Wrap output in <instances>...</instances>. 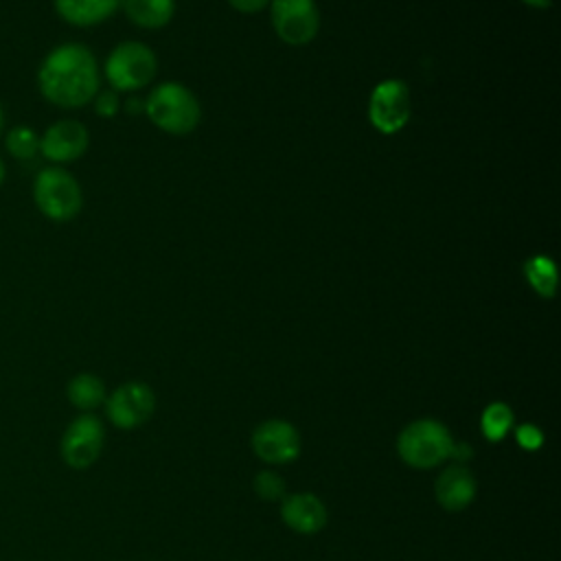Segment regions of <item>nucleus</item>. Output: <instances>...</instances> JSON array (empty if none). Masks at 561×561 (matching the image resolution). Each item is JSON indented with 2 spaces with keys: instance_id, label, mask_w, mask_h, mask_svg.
Returning a JSON list of instances; mask_svg holds the SVG:
<instances>
[{
  "instance_id": "obj_8",
  "label": "nucleus",
  "mask_w": 561,
  "mask_h": 561,
  "mask_svg": "<svg viewBox=\"0 0 561 561\" xmlns=\"http://www.w3.org/2000/svg\"><path fill=\"white\" fill-rule=\"evenodd\" d=\"M103 423L94 414L77 416L61 436V458L72 469L90 467L103 449Z\"/></svg>"
},
{
  "instance_id": "obj_24",
  "label": "nucleus",
  "mask_w": 561,
  "mask_h": 561,
  "mask_svg": "<svg viewBox=\"0 0 561 561\" xmlns=\"http://www.w3.org/2000/svg\"><path fill=\"white\" fill-rule=\"evenodd\" d=\"M140 110H145V103H140V101H136V99H129V101H127V112H129V114H138Z\"/></svg>"
},
{
  "instance_id": "obj_20",
  "label": "nucleus",
  "mask_w": 561,
  "mask_h": 561,
  "mask_svg": "<svg viewBox=\"0 0 561 561\" xmlns=\"http://www.w3.org/2000/svg\"><path fill=\"white\" fill-rule=\"evenodd\" d=\"M254 491L263 500H278L285 491V482L274 471H261L254 478Z\"/></svg>"
},
{
  "instance_id": "obj_3",
  "label": "nucleus",
  "mask_w": 561,
  "mask_h": 561,
  "mask_svg": "<svg viewBox=\"0 0 561 561\" xmlns=\"http://www.w3.org/2000/svg\"><path fill=\"white\" fill-rule=\"evenodd\" d=\"M33 202L50 221H70L83 206L77 178L64 167H44L33 182Z\"/></svg>"
},
{
  "instance_id": "obj_5",
  "label": "nucleus",
  "mask_w": 561,
  "mask_h": 561,
  "mask_svg": "<svg viewBox=\"0 0 561 561\" xmlns=\"http://www.w3.org/2000/svg\"><path fill=\"white\" fill-rule=\"evenodd\" d=\"M158 72L153 50L140 42H121L105 59V79L114 92L145 88Z\"/></svg>"
},
{
  "instance_id": "obj_7",
  "label": "nucleus",
  "mask_w": 561,
  "mask_h": 561,
  "mask_svg": "<svg viewBox=\"0 0 561 561\" xmlns=\"http://www.w3.org/2000/svg\"><path fill=\"white\" fill-rule=\"evenodd\" d=\"M368 118L381 134H397L410 121V92L399 79H386L375 85L368 101Z\"/></svg>"
},
{
  "instance_id": "obj_21",
  "label": "nucleus",
  "mask_w": 561,
  "mask_h": 561,
  "mask_svg": "<svg viewBox=\"0 0 561 561\" xmlns=\"http://www.w3.org/2000/svg\"><path fill=\"white\" fill-rule=\"evenodd\" d=\"M92 101H94V110L101 118H114L121 110V99L114 90H101V92H96V96Z\"/></svg>"
},
{
  "instance_id": "obj_14",
  "label": "nucleus",
  "mask_w": 561,
  "mask_h": 561,
  "mask_svg": "<svg viewBox=\"0 0 561 561\" xmlns=\"http://www.w3.org/2000/svg\"><path fill=\"white\" fill-rule=\"evenodd\" d=\"M57 15L72 26H94L114 15L121 0H53Z\"/></svg>"
},
{
  "instance_id": "obj_17",
  "label": "nucleus",
  "mask_w": 561,
  "mask_h": 561,
  "mask_svg": "<svg viewBox=\"0 0 561 561\" xmlns=\"http://www.w3.org/2000/svg\"><path fill=\"white\" fill-rule=\"evenodd\" d=\"M524 274L526 280L530 283V287L543 296V298H552L557 291V265L552 259L543 256V254H535L524 263Z\"/></svg>"
},
{
  "instance_id": "obj_19",
  "label": "nucleus",
  "mask_w": 561,
  "mask_h": 561,
  "mask_svg": "<svg viewBox=\"0 0 561 561\" xmlns=\"http://www.w3.org/2000/svg\"><path fill=\"white\" fill-rule=\"evenodd\" d=\"M513 425V412L506 403L495 401L482 414V432L489 440H502Z\"/></svg>"
},
{
  "instance_id": "obj_22",
  "label": "nucleus",
  "mask_w": 561,
  "mask_h": 561,
  "mask_svg": "<svg viewBox=\"0 0 561 561\" xmlns=\"http://www.w3.org/2000/svg\"><path fill=\"white\" fill-rule=\"evenodd\" d=\"M541 432L537 430V427H533V425H522L519 430H517V440H519V445L522 447H526V449H535V447H539L541 445Z\"/></svg>"
},
{
  "instance_id": "obj_4",
  "label": "nucleus",
  "mask_w": 561,
  "mask_h": 561,
  "mask_svg": "<svg viewBox=\"0 0 561 561\" xmlns=\"http://www.w3.org/2000/svg\"><path fill=\"white\" fill-rule=\"evenodd\" d=\"M403 462L416 469H432L451 456L454 438L449 430L434 419L412 421L397 440Z\"/></svg>"
},
{
  "instance_id": "obj_11",
  "label": "nucleus",
  "mask_w": 561,
  "mask_h": 561,
  "mask_svg": "<svg viewBox=\"0 0 561 561\" xmlns=\"http://www.w3.org/2000/svg\"><path fill=\"white\" fill-rule=\"evenodd\" d=\"M252 447L261 460L272 462V465H283L298 456L300 436L291 423L272 419V421L261 423L254 430Z\"/></svg>"
},
{
  "instance_id": "obj_2",
  "label": "nucleus",
  "mask_w": 561,
  "mask_h": 561,
  "mask_svg": "<svg viewBox=\"0 0 561 561\" xmlns=\"http://www.w3.org/2000/svg\"><path fill=\"white\" fill-rule=\"evenodd\" d=\"M145 112L156 127L175 136L193 131L202 116V107L195 94L175 81H167L153 88L145 101Z\"/></svg>"
},
{
  "instance_id": "obj_13",
  "label": "nucleus",
  "mask_w": 561,
  "mask_h": 561,
  "mask_svg": "<svg viewBox=\"0 0 561 561\" xmlns=\"http://www.w3.org/2000/svg\"><path fill=\"white\" fill-rule=\"evenodd\" d=\"M476 497V478L462 467L454 465L445 469L436 480V500L447 511H462Z\"/></svg>"
},
{
  "instance_id": "obj_27",
  "label": "nucleus",
  "mask_w": 561,
  "mask_h": 561,
  "mask_svg": "<svg viewBox=\"0 0 561 561\" xmlns=\"http://www.w3.org/2000/svg\"><path fill=\"white\" fill-rule=\"evenodd\" d=\"M2 127H4V110H2V103H0V134H2Z\"/></svg>"
},
{
  "instance_id": "obj_9",
  "label": "nucleus",
  "mask_w": 561,
  "mask_h": 561,
  "mask_svg": "<svg viewBox=\"0 0 561 561\" xmlns=\"http://www.w3.org/2000/svg\"><path fill=\"white\" fill-rule=\"evenodd\" d=\"M153 405L156 399L151 388L140 381H127L105 399L107 419L123 430H131L145 423L151 416Z\"/></svg>"
},
{
  "instance_id": "obj_25",
  "label": "nucleus",
  "mask_w": 561,
  "mask_h": 561,
  "mask_svg": "<svg viewBox=\"0 0 561 561\" xmlns=\"http://www.w3.org/2000/svg\"><path fill=\"white\" fill-rule=\"evenodd\" d=\"M524 2L530 4V7H535V9H543V7L550 4V0H524Z\"/></svg>"
},
{
  "instance_id": "obj_12",
  "label": "nucleus",
  "mask_w": 561,
  "mask_h": 561,
  "mask_svg": "<svg viewBox=\"0 0 561 561\" xmlns=\"http://www.w3.org/2000/svg\"><path fill=\"white\" fill-rule=\"evenodd\" d=\"M283 522L302 535L318 533L327 524V508L324 504L311 493H294L280 506Z\"/></svg>"
},
{
  "instance_id": "obj_10",
  "label": "nucleus",
  "mask_w": 561,
  "mask_h": 561,
  "mask_svg": "<svg viewBox=\"0 0 561 561\" xmlns=\"http://www.w3.org/2000/svg\"><path fill=\"white\" fill-rule=\"evenodd\" d=\"M90 134L81 121L61 118L46 127L39 136V153L53 164H64L81 158L88 151Z\"/></svg>"
},
{
  "instance_id": "obj_6",
  "label": "nucleus",
  "mask_w": 561,
  "mask_h": 561,
  "mask_svg": "<svg viewBox=\"0 0 561 561\" xmlns=\"http://www.w3.org/2000/svg\"><path fill=\"white\" fill-rule=\"evenodd\" d=\"M272 26L289 46L309 44L320 28V13L313 0H272Z\"/></svg>"
},
{
  "instance_id": "obj_23",
  "label": "nucleus",
  "mask_w": 561,
  "mask_h": 561,
  "mask_svg": "<svg viewBox=\"0 0 561 561\" xmlns=\"http://www.w3.org/2000/svg\"><path fill=\"white\" fill-rule=\"evenodd\" d=\"M270 0H228V4L239 13H259Z\"/></svg>"
},
{
  "instance_id": "obj_16",
  "label": "nucleus",
  "mask_w": 561,
  "mask_h": 561,
  "mask_svg": "<svg viewBox=\"0 0 561 561\" xmlns=\"http://www.w3.org/2000/svg\"><path fill=\"white\" fill-rule=\"evenodd\" d=\"M66 394L75 408L88 412L99 408L105 401V386L96 375L79 373L68 381Z\"/></svg>"
},
{
  "instance_id": "obj_15",
  "label": "nucleus",
  "mask_w": 561,
  "mask_h": 561,
  "mask_svg": "<svg viewBox=\"0 0 561 561\" xmlns=\"http://www.w3.org/2000/svg\"><path fill=\"white\" fill-rule=\"evenodd\" d=\"M127 18L142 28H160L175 13V0H123Z\"/></svg>"
},
{
  "instance_id": "obj_26",
  "label": "nucleus",
  "mask_w": 561,
  "mask_h": 561,
  "mask_svg": "<svg viewBox=\"0 0 561 561\" xmlns=\"http://www.w3.org/2000/svg\"><path fill=\"white\" fill-rule=\"evenodd\" d=\"M4 178H7V167H4V160L0 158V186L4 184Z\"/></svg>"
},
{
  "instance_id": "obj_18",
  "label": "nucleus",
  "mask_w": 561,
  "mask_h": 561,
  "mask_svg": "<svg viewBox=\"0 0 561 561\" xmlns=\"http://www.w3.org/2000/svg\"><path fill=\"white\" fill-rule=\"evenodd\" d=\"M7 151L18 160H31L39 151V134L28 125H15L4 136Z\"/></svg>"
},
{
  "instance_id": "obj_1",
  "label": "nucleus",
  "mask_w": 561,
  "mask_h": 561,
  "mask_svg": "<svg viewBox=\"0 0 561 561\" xmlns=\"http://www.w3.org/2000/svg\"><path fill=\"white\" fill-rule=\"evenodd\" d=\"M99 83L96 57L79 42L55 46L37 68L39 94L64 110L88 105L96 96Z\"/></svg>"
}]
</instances>
